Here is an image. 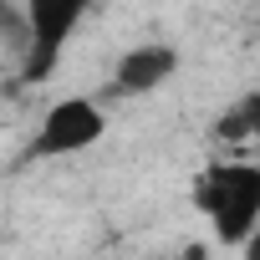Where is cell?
Masks as SVG:
<instances>
[{
	"label": "cell",
	"mask_w": 260,
	"mask_h": 260,
	"mask_svg": "<svg viewBox=\"0 0 260 260\" xmlns=\"http://www.w3.org/2000/svg\"><path fill=\"white\" fill-rule=\"evenodd\" d=\"M174 72H179V51L164 46V41H148V46H133V51L117 61L112 87H117L122 97H143V92H158Z\"/></svg>",
	"instance_id": "cell-4"
},
{
	"label": "cell",
	"mask_w": 260,
	"mask_h": 260,
	"mask_svg": "<svg viewBox=\"0 0 260 260\" xmlns=\"http://www.w3.org/2000/svg\"><path fill=\"white\" fill-rule=\"evenodd\" d=\"M107 133V117L92 97H61L56 107H46L36 138H31V158H67V153H82L92 148L97 138Z\"/></svg>",
	"instance_id": "cell-3"
},
{
	"label": "cell",
	"mask_w": 260,
	"mask_h": 260,
	"mask_svg": "<svg viewBox=\"0 0 260 260\" xmlns=\"http://www.w3.org/2000/svg\"><path fill=\"white\" fill-rule=\"evenodd\" d=\"M0 26H6V0H0Z\"/></svg>",
	"instance_id": "cell-6"
},
{
	"label": "cell",
	"mask_w": 260,
	"mask_h": 260,
	"mask_svg": "<svg viewBox=\"0 0 260 260\" xmlns=\"http://www.w3.org/2000/svg\"><path fill=\"white\" fill-rule=\"evenodd\" d=\"M194 204L214 224L219 245H250V235L260 224V169L245 158L204 169L194 179Z\"/></svg>",
	"instance_id": "cell-1"
},
{
	"label": "cell",
	"mask_w": 260,
	"mask_h": 260,
	"mask_svg": "<svg viewBox=\"0 0 260 260\" xmlns=\"http://www.w3.org/2000/svg\"><path fill=\"white\" fill-rule=\"evenodd\" d=\"M255 112H260V107H255V97H245V102H240V107H235V112L219 122V138H250V127H255Z\"/></svg>",
	"instance_id": "cell-5"
},
{
	"label": "cell",
	"mask_w": 260,
	"mask_h": 260,
	"mask_svg": "<svg viewBox=\"0 0 260 260\" xmlns=\"http://www.w3.org/2000/svg\"><path fill=\"white\" fill-rule=\"evenodd\" d=\"M92 6H97V0H26V26H31L26 82H31V87H41V82L56 72L67 41L77 36V26H82V16H87Z\"/></svg>",
	"instance_id": "cell-2"
}]
</instances>
